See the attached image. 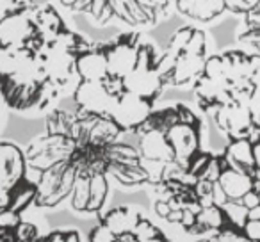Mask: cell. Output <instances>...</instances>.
Masks as SVG:
<instances>
[{"label":"cell","instance_id":"obj_1","mask_svg":"<svg viewBox=\"0 0 260 242\" xmlns=\"http://www.w3.org/2000/svg\"><path fill=\"white\" fill-rule=\"evenodd\" d=\"M125 135L107 118L80 109L48 112L43 132L23 146L36 185L34 209L68 203L73 214L96 219L107 209L112 184L146 191L152 178Z\"/></svg>","mask_w":260,"mask_h":242},{"label":"cell","instance_id":"obj_2","mask_svg":"<svg viewBox=\"0 0 260 242\" xmlns=\"http://www.w3.org/2000/svg\"><path fill=\"white\" fill-rule=\"evenodd\" d=\"M93 40L50 2H15L0 15V101L18 114H45L77 86V59Z\"/></svg>","mask_w":260,"mask_h":242},{"label":"cell","instance_id":"obj_3","mask_svg":"<svg viewBox=\"0 0 260 242\" xmlns=\"http://www.w3.org/2000/svg\"><path fill=\"white\" fill-rule=\"evenodd\" d=\"M166 89L159 45L146 32L121 30L80 54L72 101L132 135Z\"/></svg>","mask_w":260,"mask_h":242},{"label":"cell","instance_id":"obj_4","mask_svg":"<svg viewBox=\"0 0 260 242\" xmlns=\"http://www.w3.org/2000/svg\"><path fill=\"white\" fill-rule=\"evenodd\" d=\"M196 111L226 143L260 134V55L241 47L209 57L191 89Z\"/></svg>","mask_w":260,"mask_h":242},{"label":"cell","instance_id":"obj_5","mask_svg":"<svg viewBox=\"0 0 260 242\" xmlns=\"http://www.w3.org/2000/svg\"><path fill=\"white\" fill-rule=\"evenodd\" d=\"M132 135L152 185L185 175L207 152L205 119L184 101L159 103Z\"/></svg>","mask_w":260,"mask_h":242},{"label":"cell","instance_id":"obj_6","mask_svg":"<svg viewBox=\"0 0 260 242\" xmlns=\"http://www.w3.org/2000/svg\"><path fill=\"white\" fill-rule=\"evenodd\" d=\"M209 34L194 23H185L171 32L160 48V68L168 87L192 89L210 57Z\"/></svg>","mask_w":260,"mask_h":242},{"label":"cell","instance_id":"obj_7","mask_svg":"<svg viewBox=\"0 0 260 242\" xmlns=\"http://www.w3.org/2000/svg\"><path fill=\"white\" fill-rule=\"evenodd\" d=\"M86 242H171V237L143 205L121 203L94 219Z\"/></svg>","mask_w":260,"mask_h":242},{"label":"cell","instance_id":"obj_8","mask_svg":"<svg viewBox=\"0 0 260 242\" xmlns=\"http://www.w3.org/2000/svg\"><path fill=\"white\" fill-rule=\"evenodd\" d=\"M36 185L30 178L23 146L0 141V210L25 214L34 206Z\"/></svg>","mask_w":260,"mask_h":242},{"label":"cell","instance_id":"obj_9","mask_svg":"<svg viewBox=\"0 0 260 242\" xmlns=\"http://www.w3.org/2000/svg\"><path fill=\"white\" fill-rule=\"evenodd\" d=\"M107 6L111 23L118 22L134 32L153 29L173 11V2L168 0H107Z\"/></svg>","mask_w":260,"mask_h":242},{"label":"cell","instance_id":"obj_10","mask_svg":"<svg viewBox=\"0 0 260 242\" xmlns=\"http://www.w3.org/2000/svg\"><path fill=\"white\" fill-rule=\"evenodd\" d=\"M41 230L25 214L0 210V242H36Z\"/></svg>","mask_w":260,"mask_h":242},{"label":"cell","instance_id":"obj_11","mask_svg":"<svg viewBox=\"0 0 260 242\" xmlns=\"http://www.w3.org/2000/svg\"><path fill=\"white\" fill-rule=\"evenodd\" d=\"M173 11L198 25L221 18L226 13V6L224 0H177L173 2Z\"/></svg>","mask_w":260,"mask_h":242},{"label":"cell","instance_id":"obj_12","mask_svg":"<svg viewBox=\"0 0 260 242\" xmlns=\"http://www.w3.org/2000/svg\"><path fill=\"white\" fill-rule=\"evenodd\" d=\"M235 38L241 48L260 55V0H256L255 8L241 18L235 29Z\"/></svg>","mask_w":260,"mask_h":242},{"label":"cell","instance_id":"obj_13","mask_svg":"<svg viewBox=\"0 0 260 242\" xmlns=\"http://www.w3.org/2000/svg\"><path fill=\"white\" fill-rule=\"evenodd\" d=\"M36 242H86V237L80 233V230L73 226L52 228L48 231H41Z\"/></svg>","mask_w":260,"mask_h":242},{"label":"cell","instance_id":"obj_14","mask_svg":"<svg viewBox=\"0 0 260 242\" xmlns=\"http://www.w3.org/2000/svg\"><path fill=\"white\" fill-rule=\"evenodd\" d=\"M191 242H251V240L246 235L239 233V231L223 230V231H217V233L207 235V237L192 238Z\"/></svg>","mask_w":260,"mask_h":242},{"label":"cell","instance_id":"obj_15","mask_svg":"<svg viewBox=\"0 0 260 242\" xmlns=\"http://www.w3.org/2000/svg\"><path fill=\"white\" fill-rule=\"evenodd\" d=\"M224 6H226V13L242 18L255 8L256 0H224Z\"/></svg>","mask_w":260,"mask_h":242},{"label":"cell","instance_id":"obj_16","mask_svg":"<svg viewBox=\"0 0 260 242\" xmlns=\"http://www.w3.org/2000/svg\"><path fill=\"white\" fill-rule=\"evenodd\" d=\"M246 153H248V159L251 162V166L255 167L260 173V134L253 135L249 139H244Z\"/></svg>","mask_w":260,"mask_h":242}]
</instances>
